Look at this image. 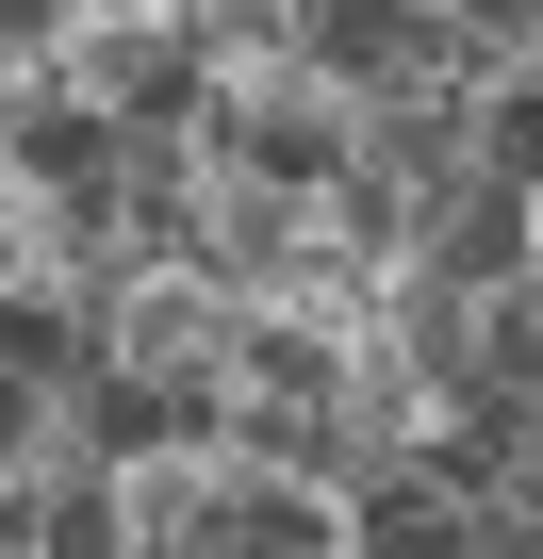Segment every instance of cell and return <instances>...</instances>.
Instances as JSON below:
<instances>
[{
    "mask_svg": "<svg viewBox=\"0 0 543 559\" xmlns=\"http://www.w3.org/2000/svg\"><path fill=\"white\" fill-rule=\"evenodd\" d=\"M198 148H214V165H247V181H281V198H330V181L363 165V99H346V83H314V67H281V83H214Z\"/></svg>",
    "mask_w": 543,
    "mask_h": 559,
    "instance_id": "6da1fadb",
    "label": "cell"
},
{
    "mask_svg": "<svg viewBox=\"0 0 543 559\" xmlns=\"http://www.w3.org/2000/svg\"><path fill=\"white\" fill-rule=\"evenodd\" d=\"M116 181H132V116H99L83 83L0 99V198H116Z\"/></svg>",
    "mask_w": 543,
    "mask_h": 559,
    "instance_id": "7a4b0ae2",
    "label": "cell"
},
{
    "mask_svg": "<svg viewBox=\"0 0 543 559\" xmlns=\"http://www.w3.org/2000/svg\"><path fill=\"white\" fill-rule=\"evenodd\" d=\"M314 83H346V99L445 83V0H314Z\"/></svg>",
    "mask_w": 543,
    "mask_h": 559,
    "instance_id": "3957f363",
    "label": "cell"
},
{
    "mask_svg": "<svg viewBox=\"0 0 543 559\" xmlns=\"http://www.w3.org/2000/svg\"><path fill=\"white\" fill-rule=\"evenodd\" d=\"M412 280H445V297H510V280H543V198H510V181H461V198L428 214Z\"/></svg>",
    "mask_w": 543,
    "mask_h": 559,
    "instance_id": "277c9868",
    "label": "cell"
},
{
    "mask_svg": "<svg viewBox=\"0 0 543 559\" xmlns=\"http://www.w3.org/2000/svg\"><path fill=\"white\" fill-rule=\"evenodd\" d=\"M363 543V493H330V477H231V510H214V559H346Z\"/></svg>",
    "mask_w": 543,
    "mask_h": 559,
    "instance_id": "5b68a950",
    "label": "cell"
},
{
    "mask_svg": "<svg viewBox=\"0 0 543 559\" xmlns=\"http://www.w3.org/2000/svg\"><path fill=\"white\" fill-rule=\"evenodd\" d=\"M346 559H477V493H445V477H379Z\"/></svg>",
    "mask_w": 543,
    "mask_h": 559,
    "instance_id": "8992f818",
    "label": "cell"
},
{
    "mask_svg": "<svg viewBox=\"0 0 543 559\" xmlns=\"http://www.w3.org/2000/svg\"><path fill=\"white\" fill-rule=\"evenodd\" d=\"M477 181H510V198H543V67H510V83H477Z\"/></svg>",
    "mask_w": 543,
    "mask_h": 559,
    "instance_id": "52a82bcc",
    "label": "cell"
},
{
    "mask_svg": "<svg viewBox=\"0 0 543 559\" xmlns=\"http://www.w3.org/2000/svg\"><path fill=\"white\" fill-rule=\"evenodd\" d=\"M477 379H494V395H543V280L477 297Z\"/></svg>",
    "mask_w": 543,
    "mask_h": 559,
    "instance_id": "ba28073f",
    "label": "cell"
},
{
    "mask_svg": "<svg viewBox=\"0 0 543 559\" xmlns=\"http://www.w3.org/2000/svg\"><path fill=\"white\" fill-rule=\"evenodd\" d=\"M477 559H543V461L477 493Z\"/></svg>",
    "mask_w": 543,
    "mask_h": 559,
    "instance_id": "9c48e42d",
    "label": "cell"
}]
</instances>
